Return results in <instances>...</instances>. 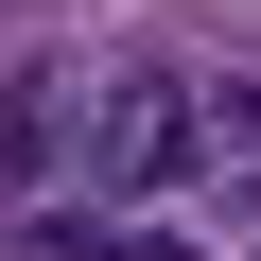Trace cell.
I'll return each mask as SVG.
<instances>
[{
	"instance_id": "obj_1",
	"label": "cell",
	"mask_w": 261,
	"mask_h": 261,
	"mask_svg": "<svg viewBox=\"0 0 261 261\" xmlns=\"http://www.w3.org/2000/svg\"><path fill=\"white\" fill-rule=\"evenodd\" d=\"M192 140H209V87L174 70V53H87V140H70V192H174L192 174Z\"/></svg>"
},
{
	"instance_id": "obj_2",
	"label": "cell",
	"mask_w": 261,
	"mask_h": 261,
	"mask_svg": "<svg viewBox=\"0 0 261 261\" xmlns=\"http://www.w3.org/2000/svg\"><path fill=\"white\" fill-rule=\"evenodd\" d=\"M70 140H87V53H35L0 87V174L18 192H70Z\"/></svg>"
},
{
	"instance_id": "obj_3",
	"label": "cell",
	"mask_w": 261,
	"mask_h": 261,
	"mask_svg": "<svg viewBox=\"0 0 261 261\" xmlns=\"http://www.w3.org/2000/svg\"><path fill=\"white\" fill-rule=\"evenodd\" d=\"M192 192H261V87H209V140H192Z\"/></svg>"
},
{
	"instance_id": "obj_4",
	"label": "cell",
	"mask_w": 261,
	"mask_h": 261,
	"mask_svg": "<svg viewBox=\"0 0 261 261\" xmlns=\"http://www.w3.org/2000/svg\"><path fill=\"white\" fill-rule=\"evenodd\" d=\"M70 261H192L174 226H70Z\"/></svg>"
}]
</instances>
